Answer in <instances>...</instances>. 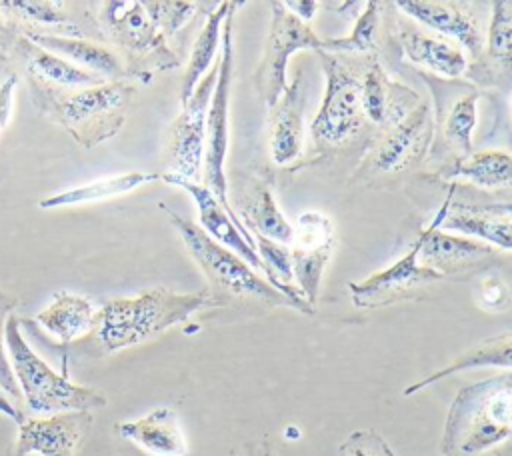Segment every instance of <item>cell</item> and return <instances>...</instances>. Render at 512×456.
Instances as JSON below:
<instances>
[{
    "mask_svg": "<svg viewBox=\"0 0 512 456\" xmlns=\"http://www.w3.org/2000/svg\"><path fill=\"white\" fill-rule=\"evenodd\" d=\"M208 306H220L208 290L188 294L168 288L144 290L130 298L106 300L96 308L88 336L102 354H112L142 344Z\"/></svg>",
    "mask_w": 512,
    "mask_h": 456,
    "instance_id": "obj_1",
    "label": "cell"
},
{
    "mask_svg": "<svg viewBox=\"0 0 512 456\" xmlns=\"http://www.w3.org/2000/svg\"><path fill=\"white\" fill-rule=\"evenodd\" d=\"M512 430V374L462 386L454 396L440 440L442 456H476L508 440Z\"/></svg>",
    "mask_w": 512,
    "mask_h": 456,
    "instance_id": "obj_2",
    "label": "cell"
},
{
    "mask_svg": "<svg viewBox=\"0 0 512 456\" xmlns=\"http://www.w3.org/2000/svg\"><path fill=\"white\" fill-rule=\"evenodd\" d=\"M158 210L166 214V218L178 232L186 250L196 260L202 274L206 276L210 284L208 292L220 304H224L226 298H234V300L264 304V306H282V308L298 310L290 298L274 290L240 256H236L228 248L214 242L196 222L168 208L166 202H158Z\"/></svg>",
    "mask_w": 512,
    "mask_h": 456,
    "instance_id": "obj_3",
    "label": "cell"
},
{
    "mask_svg": "<svg viewBox=\"0 0 512 456\" xmlns=\"http://www.w3.org/2000/svg\"><path fill=\"white\" fill-rule=\"evenodd\" d=\"M4 342L14 380L26 406L50 416L58 412H92L106 406V396L90 386H80L64 374L52 370L24 340L20 322L14 314L8 316L4 328Z\"/></svg>",
    "mask_w": 512,
    "mask_h": 456,
    "instance_id": "obj_4",
    "label": "cell"
},
{
    "mask_svg": "<svg viewBox=\"0 0 512 456\" xmlns=\"http://www.w3.org/2000/svg\"><path fill=\"white\" fill-rule=\"evenodd\" d=\"M40 90L48 116L84 148L112 138L122 128L134 96V84L128 80H108L74 92H54L48 86Z\"/></svg>",
    "mask_w": 512,
    "mask_h": 456,
    "instance_id": "obj_5",
    "label": "cell"
},
{
    "mask_svg": "<svg viewBox=\"0 0 512 456\" xmlns=\"http://www.w3.org/2000/svg\"><path fill=\"white\" fill-rule=\"evenodd\" d=\"M434 98L432 110V142L428 148L430 162L440 170L464 160L474 152V130L478 124V100L482 90L458 78L446 80L422 74Z\"/></svg>",
    "mask_w": 512,
    "mask_h": 456,
    "instance_id": "obj_6",
    "label": "cell"
},
{
    "mask_svg": "<svg viewBox=\"0 0 512 456\" xmlns=\"http://www.w3.org/2000/svg\"><path fill=\"white\" fill-rule=\"evenodd\" d=\"M98 24L108 40L122 50L126 60H130L126 66L128 76H148L144 72V64L158 70H168L180 64L178 56L168 48L166 36L146 8V2H102Z\"/></svg>",
    "mask_w": 512,
    "mask_h": 456,
    "instance_id": "obj_7",
    "label": "cell"
},
{
    "mask_svg": "<svg viewBox=\"0 0 512 456\" xmlns=\"http://www.w3.org/2000/svg\"><path fill=\"white\" fill-rule=\"evenodd\" d=\"M326 90L320 110L310 122V136L318 148H338L352 140L364 126L360 100V74L332 52L318 50Z\"/></svg>",
    "mask_w": 512,
    "mask_h": 456,
    "instance_id": "obj_8",
    "label": "cell"
},
{
    "mask_svg": "<svg viewBox=\"0 0 512 456\" xmlns=\"http://www.w3.org/2000/svg\"><path fill=\"white\" fill-rule=\"evenodd\" d=\"M232 10L224 20L222 32V50L218 54V74L214 92L210 98L204 130V160H202V184L214 194L220 206L238 220L236 210L228 202V180L224 172L226 154H228V110H230V86H232V68H234V42H232Z\"/></svg>",
    "mask_w": 512,
    "mask_h": 456,
    "instance_id": "obj_9",
    "label": "cell"
},
{
    "mask_svg": "<svg viewBox=\"0 0 512 456\" xmlns=\"http://www.w3.org/2000/svg\"><path fill=\"white\" fill-rule=\"evenodd\" d=\"M270 10V28L266 34L260 64L254 72L258 96L268 110L278 102L288 86V58L298 50H324V38H320L308 22L294 16L284 6V2H272Z\"/></svg>",
    "mask_w": 512,
    "mask_h": 456,
    "instance_id": "obj_10",
    "label": "cell"
},
{
    "mask_svg": "<svg viewBox=\"0 0 512 456\" xmlns=\"http://www.w3.org/2000/svg\"><path fill=\"white\" fill-rule=\"evenodd\" d=\"M432 108L418 104L398 124L384 128L382 134L370 144L360 166L356 168L354 182L390 176L404 172L420 162L432 142Z\"/></svg>",
    "mask_w": 512,
    "mask_h": 456,
    "instance_id": "obj_11",
    "label": "cell"
},
{
    "mask_svg": "<svg viewBox=\"0 0 512 456\" xmlns=\"http://www.w3.org/2000/svg\"><path fill=\"white\" fill-rule=\"evenodd\" d=\"M218 74V56L216 64L208 74L202 76L194 88L190 100L180 108V114L172 122L164 146L166 172L178 174L186 180L198 182L202 178V160H204V130L210 98L214 92Z\"/></svg>",
    "mask_w": 512,
    "mask_h": 456,
    "instance_id": "obj_12",
    "label": "cell"
},
{
    "mask_svg": "<svg viewBox=\"0 0 512 456\" xmlns=\"http://www.w3.org/2000/svg\"><path fill=\"white\" fill-rule=\"evenodd\" d=\"M334 244V224L322 212H302L292 224V238L288 242L292 274L300 292L312 306L318 298L324 268L332 256Z\"/></svg>",
    "mask_w": 512,
    "mask_h": 456,
    "instance_id": "obj_13",
    "label": "cell"
},
{
    "mask_svg": "<svg viewBox=\"0 0 512 456\" xmlns=\"http://www.w3.org/2000/svg\"><path fill=\"white\" fill-rule=\"evenodd\" d=\"M424 242V230L412 244V248L398 258L394 264L388 268L360 280V282H350V298L354 306L358 308H380L394 304L400 298H406L418 288H424L432 282L442 280L444 276L434 272L432 268L420 266L418 264V254Z\"/></svg>",
    "mask_w": 512,
    "mask_h": 456,
    "instance_id": "obj_14",
    "label": "cell"
},
{
    "mask_svg": "<svg viewBox=\"0 0 512 456\" xmlns=\"http://www.w3.org/2000/svg\"><path fill=\"white\" fill-rule=\"evenodd\" d=\"M92 412H58L18 424L14 456H74L92 428Z\"/></svg>",
    "mask_w": 512,
    "mask_h": 456,
    "instance_id": "obj_15",
    "label": "cell"
},
{
    "mask_svg": "<svg viewBox=\"0 0 512 456\" xmlns=\"http://www.w3.org/2000/svg\"><path fill=\"white\" fill-rule=\"evenodd\" d=\"M160 180L186 190L192 200L198 206V218H200V228L220 246L228 248L230 252H234L236 256H240L250 268L262 270V262L256 254L254 248V238L252 234L242 226L240 220L232 218L222 206L220 202L214 198V194L200 182H192L186 180L178 174L172 172H160Z\"/></svg>",
    "mask_w": 512,
    "mask_h": 456,
    "instance_id": "obj_16",
    "label": "cell"
},
{
    "mask_svg": "<svg viewBox=\"0 0 512 456\" xmlns=\"http://www.w3.org/2000/svg\"><path fill=\"white\" fill-rule=\"evenodd\" d=\"M396 8L414 22L432 28L440 36L454 40L464 48L468 60L476 62L484 50V32L480 20L464 2H424V0H400Z\"/></svg>",
    "mask_w": 512,
    "mask_h": 456,
    "instance_id": "obj_17",
    "label": "cell"
},
{
    "mask_svg": "<svg viewBox=\"0 0 512 456\" xmlns=\"http://www.w3.org/2000/svg\"><path fill=\"white\" fill-rule=\"evenodd\" d=\"M454 192H456V188H450L448 198L442 202V206L438 208L432 222L424 228V242H422V248L418 254L420 266L432 268L434 272H438L442 276L462 272L472 266H480V264L488 262L490 258H494V252H496V248L486 242L466 238V236H452L438 228L448 204L452 202Z\"/></svg>",
    "mask_w": 512,
    "mask_h": 456,
    "instance_id": "obj_18",
    "label": "cell"
},
{
    "mask_svg": "<svg viewBox=\"0 0 512 456\" xmlns=\"http://www.w3.org/2000/svg\"><path fill=\"white\" fill-rule=\"evenodd\" d=\"M360 100L364 120L382 130L398 124L420 102L418 94L392 80L376 58H372L360 74Z\"/></svg>",
    "mask_w": 512,
    "mask_h": 456,
    "instance_id": "obj_19",
    "label": "cell"
},
{
    "mask_svg": "<svg viewBox=\"0 0 512 456\" xmlns=\"http://www.w3.org/2000/svg\"><path fill=\"white\" fill-rule=\"evenodd\" d=\"M442 232H460L490 242V246L508 252L512 246L510 204H464L450 202L440 226Z\"/></svg>",
    "mask_w": 512,
    "mask_h": 456,
    "instance_id": "obj_20",
    "label": "cell"
},
{
    "mask_svg": "<svg viewBox=\"0 0 512 456\" xmlns=\"http://www.w3.org/2000/svg\"><path fill=\"white\" fill-rule=\"evenodd\" d=\"M304 104L306 90L302 72L286 86L278 102L270 108V156L276 164H290L304 148Z\"/></svg>",
    "mask_w": 512,
    "mask_h": 456,
    "instance_id": "obj_21",
    "label": "cell"
},
{
    "mask_svg": "<svg viewBox=\"0 0 512 456\" xmlns=\"http://www.w3.org/2000/svg\"><path fill=\"white\" fill-rule=\"evenodd\" d=\"M512 4L498 0L492 4V16L484 40L482 56L468 64L466 74L478 84H498L508 88L512 66Z\"/></svg>",
    "mask_w": 512,
    "mask_h": 456,
    "instance_id": "obj_22",
    "label": "cell"
},
{
    "mask_svg": "<svg viewBox=\"0 0 512 456\" xmlns=\"http://www.w3.org/2000/svg\"><path fill=\"white\" fill-rule=\"evenodd\" d=\"M24 38L104 80L128 78L124 60L118 56L116 50H112L106 44L92 42L86 38H70L62 34H42V32H28Z\"/></svg>",
    "mask_w": 512,
    "mask_h": 456,
    "instance_id": "obj_23",
    "label": "cell"
},
{
    "mask_svg": "<svg viewBox=\"0 0 512 456\" xmlns=\"http://www.w3.org/2000/svg\"><path fill=\"white\" fill-rule=\"evenodd\" d=\"M400 26V46L410 62L428 68L436 78L454 80L466 74L470 60L454 40L440 34H426L414 24Z\"/></svg>",
    "mask_w": 512,
    "mask_h": 456,
    "instance_id": "obj_24",
    "label": "cell"
},
{
    "mask_svg": "<svg viewBox=\"0 0 512 456\" xmlns=\"http://www.w3.org/2000/svg\"><path fill=\"white\" fill-rule=\"evenodd\" d=\"M120 438L136 444L152 456H184L186 440L172 408L160 406L136 420L116 424Z\"/></svg>",
    "mask_w": 512,
    "mask_h": 456,
    "instance_id": "obj_25",
    "label": "cell"
},
{
    "mask_svg": "<svg viewBox=\"0 0 512 456\" xmlns=\"http://www.w3.org/2000/svg\"><path fill=\"white\" fill-rule=\"evenodd\" d=\"M94 314L96 306L86 296L62 290L56 292L50 304L36 314V320L62 344H70L90 334Z\"/></svg>",
    "mask_w": 512,
    "mask_h": 456,
    "instance_id": "obj_26",
    "label": "cell"
},
{
    "mask_svg": "<svg viewBox=\"0 0 512 456\" xmlns=\"http://www.w3.org/2000/svg\"><path fill=\"white\" fill-rule=\"evenodd\" d=\"M240 6H242V2H220L206 16V22L196 36V42L192 46V52H190V58H188V64H186V70H184V76L180 82V96H178L180 108L190 100L194 88L198 86L202 76L212 66V60L216 58L226 16Z\"/></svg>",
    "mask_w": 512,
    "mask_h": 456,
    "instance_id": "obj_27",
    "label": "cell"
},
{
    "mask_svg": "<svg viewBox=\"0 0 512 456\" xmlns=\"http://www.w3.org/2000/svg\"><path fill=\"white\" fill-rule=\"evenodd\" d=\"M510 364H512V334L502 332L498 336L486 338V340L466 348L460 356H456L444 368H440V370L424 376L422 380L410 384L404 390V396H412V394L424 390L426 386H430V384H434V382H438L446 376H452L456 372H462V370H472V368H482V366H496V368L510 370Z\"/></svg>",
    "mask_w": 512,
    "mask_h": 456,
    "instance_id": "obj_28",
    "label": "cell"
},
{
    "mask_svg": "<svg viewBox=\"0 0 512 456\" xmlns=\"http://www.w3.org/2000/svg\"><path fill=\"white\" fill-rule=\"evenodd\" d=\"M156 180H160V172L132 170L126 174L100 178V180H94V182H88L82 186L68 188L64 192L46 196L38 202V206L42 210H50V208H62V206H78V204H86V202H102V200H108L114 196L128 194V192L136 190L138 186L156 182Z\"/></svg>",
    "mask_w": 512,
    "mask_h": 456,
    "instance_id": "obj_29",
    "label": "cell"
},
{
    "mask_svg": "<svg viewBox=\"0 0 512 456\" xmlns=\"http://www.w3.org/2000/svg\"><path fill=\"white\" fill-rule=\"evenodd\" d=\"M20 50L28 62L30 74L44 82L64 86V88H88V86H98L102 82H108L88 70H82V68L70 64L68 60L32 44L26 38L20 40Z\"/></svg>",
    "mask_w": 512,
    "mask_h": 456,
    "instance_id": "obj_30",
    "label": "cell"
},
{
    "mask_svg": "<svg viewBox=\"0 0 512 456\" xmlns=\"http://www.w3.org/2000/svg\"><path fill=\"white\" fill-rule=\"evenodd\" d=\"M448 178H464L478 188H510L512 180V160L508 152L500 150H480L472 152L464 160L452 164L442 172Z\"/></svg>",
    "mask_w": 512,
    "mask_h": 456,
    "instance_id": "obj_31",
    "label": "cell"
},
{
    "mask_svg": "<svg viewBox=\"0 0 512 456\" xmlns=\"http://www.w3.org/2000/svg\"><path fill=\"white\" fill-rule=\"evenodd\" d=\"M244 224L264 238L276 240L280 244L290 242L292 224L286 220L282 210L278 208L274 194L268 188H258L240 208H238ZM248 230V232H250Z\"/></svg>",
    "mask_w": 512,
    "mask_h": 456,
    "instance_id": "obj_32",
    "label": "cell"
},
{
    "mask_svg": "<svg viewBox=\"0 0 512 456\" xmlns=\"http://www.w3.org/2000/svg\"><path fill=\"white\" fill-rule=\"evenodd\" d=\"M0 8L16 18L34 22V24H42V26H58L60 30H64V36L70 38H84V32L72 24L70 14L66 12V4L64 2H48V0H40V2H30V0H10V2H0Z\"/></svg>",
    "mask_w": 512,
    "mask_h": 456,
    "instance_id": "obj_33",
    "label": "cell"
},
{
    "mask_svg": "<svg viewBox=\"0 0 512 456\" xmlns=\"http://www.w3.org/2000/svg\"><path fill=\"white\" fill-rule=\"evenodd\" d=\"M380 2H368L366 8L356 16L354 30L344 38L324 40V52H372L378 44L380 30Z\"/></svg>",
    "mask_w": 512,
    "mask_h": 456,
    "instance_id": "obj_34",
    "label": "cell"
},
{
    "mask_svg": "<svg viewBox=\"0 0 512 456\" xmlns=\"http://www.w3.org/2000/svg\"><path fill=\"white\" fill-rule=\"evenodd\" d=\"M194 2H146L152 18L156 20L162 34L168 38L176 30H180L196 12Z\"/></svg>",
    "mask_w": 512,
    "mask_h": 456,
    "instance_id": "obj_35",
    "label": "cell"
},
{
    "mask_svg": "<svg viewBox=\"0 0 512 456\" xmlns=\"http://www.w3.org/2000/svg\"><path fill=\"white\" fill-rule=\"evenodd\" d=\"M16 306V300L10 298L8 294H4L0 290V390L10 398V400H20V390L18 384L14 380L12 368H10V360H8V352H6V342H4V328H6V320L12 314Z\"/></svg>",
    "mask_w": 512,
    "mask_h": 456,
    "instance_id": "obj_36",
    "label": "cell"
},
{
    "mask_svg": "<svg viewBox=\"0 0 512 456\" xmlns=\"http://www.w3.org/2000/svg\"><path fill=\"white\" fill-rule=\"evenodd\" d=\"M342 456H396L374 430H356L340 446Z\"/></svg>",
    "mask_w": 512,
    "mask_h": 456,
    "instance_id": "obj_37",
    "label": "cell"
},
{
    "mask_svg": "<svg viewBox=\"0 0 512 456\" xmlns=\"http://www.w3.org/2000/svg\"><path fill=\"white\" fill-rule=\"evenodd\" d=\"M478 302L490 312H500L510 306V288L500 274H486L478 286Z\"/></svg>",
    "mask_w": 512,
    "mask_h": 456,
    "instance_id": "obj_38",
    "label": "cell"
},
{
    "mask_svg": "<svg viewBox=\"0 0 512 456\" xmlns=\"http://www.w3.org/2000/svg\"><path fill=\"white\" fill-rule=\"evenodd\" d=\"M284 6L294 14L298 16L300 20L308 22L312 20V16L316 14V10L320 8V2L316 0H292V2H284Z\"/></svg>",
    "mask_w": 512,
    "mask_h": 456,
    "instance_id": "obj_39",
    "label": "cell"
},
{
    "mask_svg": "<svg viewBox=\"0 0 512 456\" xmlns=\"http://www.w3.org/2000/svg\"><path fill=\"white\" fill-rule=\"evenodd\" d=\"M0 414H4V416H8L10 420H14V422H22L24 420V414L20 412V408L0 390Z\"/></svg>",
    "mask_w": 512,
    "mask_h": 456,
    "instance_id": "obj_40",
    "label": "cell"
},
{
    "mask_svg": "<svg viewBox=\"0 0 512 456\" xmlns=\"http://www.w3.org/2000/svg\"><path fill=\"white\" fill-rule=\"evenodd\" d=\"M246 456H272V454H270L266 444H254V446H250Z\"/></svg>",
    "mask_w": 512,
    "mask_h": 456,
    "instance_id": "obj_41",
    "label": "cell"
}]
</instances>
